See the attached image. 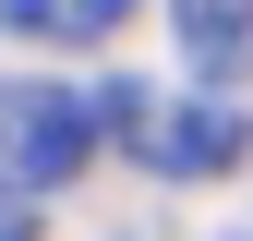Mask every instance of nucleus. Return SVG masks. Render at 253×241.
I'll use <instances>...</instances> for the list:
<instances>
[{
  "label": "nucleus",
  "instance_id": "f257e3e1",
  "mask_svg": "<svg viewBox=\"0 0 253 241\" xmlns=\"http://www.w3.org/2000/svg\"><path fill=\"white\" fill-rule=\"evenodd\" d=\"M109 120H121V97H97V84H0V205L60 193Z\"/></svg>",
  "mask_w": 253,
  "mask_h": 241
},
{
  "label": "nucleus",
  "instance_id": "f03ea898",
  "mask_svg": "<svg viewBox=\"0 0 253 241\" xmlns=\"http://www.w3.org/2000/svg\"><path fill=\"white\" fill-rule=\"evenodd\" d=\"M121 133H133V157L157 181H217V169H241L253 120L229 97H121Z\"/></svg>",
  "mask_w": 253,
  "mask_h": 241
},
{
  "label": "nucleus",
  "instance_id": "7ed1b4c3",
  "mask_svg": "<svg viewBox=\"0 0 253 241\" xmlns=\"http://www.w3.org/2000/svg\"><path fill=\"white\" fill-rule=\"evenodd\" d=\"M169 37L205 84H241L253 73V0H169Z\"/></svg>",
  "mask_w": 253,
  "mask_h": 241
},
{
  "label": "nucleus",
  "instance_id": "20e7f679",
  "mask_svg": "<svg viewBox=\"0 0 253 241\" xmlns=\"http://www.w3.org/2000/svg\"><path fill=\"white\" fill-rule=\"evenodd\" d=\"M0 24L37 37V48H97V37L133 24V0H0Z\"/></svg>",
  "mask_w": 253,
  "mask_h": 241
},
{
  "label": "nucleus",
  "instance_id": "39448f33",
  "mask_svg": "<svg viewBox=\"0 0 253 241\" xmlns=\"http://www.w3.org/2000/svg\"><path fill=\"white\" fill-rule=\"evenodd\" d=\"M0 241H37V217H24V205H0Z\"/></svg>",
  "mask_w": 253,
  "mask_h": 241
}]
</instances>
